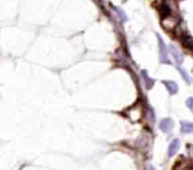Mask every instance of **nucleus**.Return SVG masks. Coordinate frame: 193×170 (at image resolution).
Returning <instances> with one entry per match:
<instances>
[{
    "label": "nucleus",
    "instance_id": "obj_1",
    "mask_svg": "<svg viewBox=\"0 0 193 170\" xmlns=\"http://www.w3.org/2000/svg\"><path fill=\"white\" fill-rule=\"evenodd\" d=\"M158 38V45H159V54H160V60L162 63H166V64H170V61L168 57V51H167V46L166 43L164 42V41L162 40V38L157 35Z\"/></svg>",
    "mask_w": 193,
    "mask_h": 170
},
{
    "label": "nucleus",
    "instance_id": "obj_2",
    "mask_svg": "<svg viewBox=\"0 0 193 170\" xmlns=\"http://www.w3.org/2000/svg\"><path fill=\"white\" fill-rule=\"evenodd\" d=\"M170 52L172 56V58H174L175 62L177 64H182L183 61H184V57L183 55L181 54V52L174 46V45H170Z\"/></svg>",
    "mask_w": 193,
    "mask_h": 170
},
{
    "label": "nucleus",
    "instance_id": "obj_3",
    "mask_svg": "<svg viewBox=\"0 0 193 170\" xmlns=\"http://www.w3.org/2000/svg\"><path fill=\"white\" fill-rule=\"evenodd\" d=\"M173 127V122L170 118H164L161 120L160 124H159V128L161 131L165 132H170Z\"/></svg>",
    "mask_w": 193,
    "mask_h": 170
},
{
    "label": "nucleus",
    "instance_id": "obj_4",
    "mask_svg": "<svg viewBox=\"0 0 193 170\" xmlns=\"http://www.w3.org/2000/svg\"><path fill=\"white\" fill-rule=\"evenodd\" d=\"M179 148H180V141L178 139H174L170 144V147H169V156L172 157L173 155H175L176 152L178 151Z\"/></svg>",
    "mask_w": 193,
    "mask_h": 170
},
{
    "label": "nucleus",
    "instance_id": "obj_5",
    "mask_svg": "<svg viewBox=\"0 0 193 170\" xmlns=\"http://www.w3.org/2000/svg\"><path fill=\"white\" fill-rule=\"evenodd\" d=\"M163 84L166 86L167 89L169 90V92L170 94H175L178 91V86L176 85L175 82H173V81H164Z\"/></svg>",
    "mask_w": 193,
    "mask_h": 170
},
{
    "label": "nucleus",
    "instance_id": "obj_6",
    "mask_svg": "<svg viewBox=\"0 0 193 170\" xmlns=\"http://www.w3.org/2000/svg\"><path fill=\"white\" fill-rule=\"evenodd\" d=\"M141 75H142V78H143L144 83H145V85H146V88H152L153 85H154V81L149 76L148 72H147L145 70H143V71H141Z\"/></svg>",
    "mask_w": 193,
    "mask_h": 170
},
{
    "label": "nucleus",
    "instance_id": "obj_7",
    "mask_svg": "<svg viewBox=\"0 0 193 170\" xmlns=\"http://www.w3.org/2000/svg\"><path fill=\"white\" fill-rule=\"evenodd\" d=\"M181 130H182L183 132H185V133L192 132H193V125H192V123H190V122L183 121V122H182Z\"/></svg>",
    "mask_w": 193,
    "mask_h": 170
},
{
    "label": "nucleus",
    "instance_id": "obj_8",
    "mask_svg": "<svg viewBox=\"0 0 193 170\" xmlns=\"http://www.w3.org/2000/svg\"><path fill=\"white\" fill-rule=\"evenodd\" d=\"M178 71H179V72L181 73L183 79H184L187 84H190V77H189L188 74L185 72V71H184V69H182V68H180V67H178Z\"/></svg>",
    "mask_w": 193,
    "mask_h": 170
},
{
    "label": "nucleus",
    "instance_id": "obj_9",
    "mask_svg": "<svg viewBox=\"0 0 193 170\" xmlns=\"http://www.w3.org/2000/svg\"><path fill=\"white\" fill-rule=\"evenodd\" d=\"M192 102H193V100H192V98H189L187 101H186V105L188 106V108L189 109H192V107H193V104H192Z\"/></svg>",
    "mask_w": 193,
    "mask_h": 170
},
{
    "label": "nucleus",
    "instance_id": "obj_10",
    "mask_svg": "<svg viewBox=\"0 0 193 170\" xmlns=\"http://www.w3.org/2000/svg\"><path fill=\"white\" fill-rule=\"evenodd\" d=\"M150 170H155V169L154 168V166H150Z\"/></svg>",
    "mask_w": 193,
    "mask_h": 170
}]
</instances>
